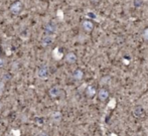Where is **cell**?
<instances>
[{"mask_svg":"<svg viewBox=\"0 0 148 136\" xmlns=\"http://www.w3.org/2000/svg\"><path fill=\"white\" fill-rule=\"evenodd\" d=\"M53 35H45V36L42 37V41H41V43H42L43 47H49L53 43Z\"/></svg>","mask_w":148,"mask_h":136,"instance_id":"cell-8","label":"cell"},{"mask_svg":"<svg viewBox=\"0 0 148 136\" xmlns=\"http://www.w3.org/2000/svg\"><path fill=\"white\" fill-rule=\"evenodd\" d=\"M97 96H98V99H99V101L106 102L110 97V92H109V90L106 89V88H101V89L98 91Z\"/></svg>","mask_w":148,"mask_h":136,"instance_id":"cell-1","label":"cell"},{"mask_svg":"<svg viewBox=\"0 0 148 136\" xmlns=\"http://www.w3.org/2000/svg\"><path fill=\"white\" fill-rule=\"evenodd\" d=\"M73 78L76 81H81L84 78V72L82 70H80V69H78V70H76L73 73Z\"/></svg>","mask_w":148,"mask_h":136,"instance_id":"cell-9","label":"cell"},{"mask_svg":"<svg viewBox=\"0 0 148 136\" xmlns=\"http://www.w3.org/2000/svg\"><path fill=\"white\" fill-rule=\"evenodd\" d=\"M97 90H96L95 87H93V86H88L86 89V95L88 96L89 98H93L94 96L97 94Z\"/></svg>","mask_w":148,"mask_h":136,"instance_id":"cell-10","label":"cell"},{"mask_svg":"<svg viewBox=\"0 0 148 136\" xmlns=\"http://www.w3.org/2000/svg\"><path fill=\"white\" fill-rule=\"evenodd\" d=\"M110 77L109 76H105V77H103L102 78V82L101 83L103 84V85H108V84H110Z\"/></svg>","mask_w":148,"mask_h":136,"instance_id":"cell-13","label":"cell"},{"mask_svg":"<svg viewBox=\"0 0 148 136\" xmlns=\"http://www.w3.org/2000/svg\"><path fill=\"white\" fill-rule=\"evenodd\" d=\"M77 60H78V56H77V54L75 53H69L66 54V62L68 63V64H75V63L77 62Z\"/></svg>","mask_w":148,"mask_h":136,"instance_id":"cell-7","label":"cell"},{"mask_svg":"<svg viewBox=\"0 0 148 136\" xmlns=\"http://www.w3.org/2000/svg\"><path fill=\"white\" fill-rule=\"evenodd\" d=\"M85 136H87V135H85Z\"/></svg>","mask_w":148,"mask_h":136,"instance_id":"cell-19","label":"cell"},{"mask_svg":"<svg viewBox=\"0 0 148 136\" xmlns=\"http://www.w3.org/2000/svg\"><path fill=\"white\" fill-rule=\"evenodd\" d=\"M56 31H57V26L53 23H47L45 27V35H53Z\"/></svg>","mask_w":148,"mask_h":136,"instance_id":"cell-5","label":"cell"},{"mask_svg":"<svg viewBox=\"0 0 148 136\" xmlns=\"http://www.w3.org/2000/svg\"><path fill=\"white\" fill-rule=\"evenodd\" d=\"M4 65H5V60H4V58H0V69L3 68Z\"/></svg>","mask_w":148,"mask_h":136,"instance_id":"cell-16","label":"cell"},{"mask_svg":"<svg viewBox=\"0 0 148 136\" xmlns=\"http://www.w3.org/2000/svg\"><path fill=\"white\" fill-rule=\"evenodd\" d=\"M36 136H49V134H47V133H45V132H41V133H39V134H37Z\"/></svg>","mask_w":148,"mask_h":136,"instance_id":"cell-17","label":"cell"},{"mask_svg":"<svg viewBox=\"0 0 148 136\" xmlns=\"http://www.w3.org/2000/svg\"><path fill=\"white\" fill-rule=\"evenodd\" d=\"M22 9V3L20 1H16L10 6V12L12 14H18Z\"/></svg>","mask_w":148,"mask_h":136,"instance_id":"cell-4","label":"cell"},{"mask_svg":"<svg viewBox=\"0 0 148 136\" xmlns=\"http://www.w3.org/2000/svg\"><path fill=\"white\" fill-rule=\"evenodd\" d=\"M0 53H1V49H0Z\"/></svg>","mask_w":148,"mask_h":136,"instance_id":"cell-18","label":"cell"},{"mask_svg":"<svg viewBox=\"0 0 148 136\" xmlns=\"http://www.w3.org/2000/svg\"><path fill=\"white\" fill-rule=\"evenodd\" d=\"M3 91H4V82L0 81V95L3 93Z\"/></svg>","mask_w":148,"mask_h":136,"instance_id":"cell-15","label":"cell"},{"mask_svg":"<svg viewBox=\"0 0 148 136\" xmlns=\"http://www.w3.org/2000/svg\"><path fill=\"white\" fill-rule=\"evenodd\" d=\"M62 89L59 87H51V89L49 90V95L51 98L53 99H56V98H59L60 95H62Z\"/></svg>","mask_w":148,"mask_h":136,"instance_id":"cell-3","label":"cell"},{"mask_svg":"<svg viewBox=\"0 0 148 136\" xmlns=\"http://www.w3.org/2000/svg\"><path fill=\"white\" fill-rule=\"evenodd\" d=\"M82 27L86 32H92L94 29V22L91 20H84L82 22Z\"/></svg>","mask_w":148,"mask_h":136,"instance_id":"cell-6","label":"cell"},{"mask_svg":"<svg viewBox=\"0 0 148 136\" xmlns=\"http://www.w3.org/2000/svg\"><path fill=\"white\" fill-rule=\"evenodd\" d=\"M51 118H53V121L56 122H60V119H62V114L60 112H53V115H51Z\"/></svg>","mask_w":148,"mask_h":136,"instance_id":"cell-12","label":"cell"},{"mask_svg":"<svg viewBox=\"0 0 148 136\" xmlns=\"http://www.w3.org/2000/svg\"><path fill=\"white\" fill-rule=\"evenodd\" d=\"M133 115L137 118H141V117L144 116V111L141 107H136L133 110Z\"/></svg>","mask_w":148,"mask_h":136,"instance_id":"cell-11","label":"cell"},{"mask_svg":"<svg viewBox=\"0 0 148 136\" xmlns=\"http://www.w3.org/2000/svg\"><path fill=\"white\" fill-rule=\"evenodd\" d=\"M142 36H143V38H144L145 41H148V27H147V28H145L144 30H143Z\"/></svg>","mask_w":148,"mask_h":136,"instance_id":"cell-14","label":"cell"},{"mask_svg":"<svg viewBox=\"0 0 148 136\" xmlns=\"http://www.w3.org/2000/svg\"><path fill=\"white\" fill-rule=\"evenodd\" d=\"M49 69L45 65L39 67L38 70H37V77L39 79H41V80H45L49 77Z\"/></svg>","mask_w":148,"mask_h":136,"instance_id":"cell-2","label":"cell"}]
</instances>
